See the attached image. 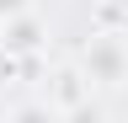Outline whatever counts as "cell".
Segmentation results:
<instances>
[{"instance_id": "1", "label": "cell", "mask_w": 128, "mask_h": 123, "mask_svg": "<svg viewBox=\"0 0 128 123\" xmlns=\"http://www.w3.org/2000/svg\"><path fill=\"white\" fill-rule=\"evenodd\" d=\"M80 70L91 75V86H123L128 80V43L118 32H96L80 54Z\"/></svg>"}, {"instance_id": "2", "label": "cell", "mask_w": 128, "mask_h": 123, "mask_svg": "<svg viewBox=\"0 0 128 123\" xmlns=\"http://www.w3.org/2000/svg\"><path fill=\"white\" fill-rule=\"evenodd\" d=\"M43 38H48V27L38 22V16H32V11H22V16H11L6 22V38H0V43H6V48H16V54H38L43 48Z\"/></svg>"}, {"instance_id": "3", "label": "cell", "mask_w": 128, "mask_h": 123, "mask_svg": "<svg viewBox=\"0 0 128 123\" xmlns=\"http://www.w3.org/2000/svg\"><path fill=\"white\" fill-rule=\"evenodd\" d=\"M16 75H22V54H16V48H6V43H0V86H11Z\"/></svg>"}, {"instance_id": "4", "label": "cell", "mask_w": 128, "mask_h": 123, "mask_svg": "<svg viewBox=\"0 0 128 123\" xmlns=\"http://www.w3.org/2000/svg\"><path fill=\"white\" fill-rule=\"evenodd\" d=\"M22 11H32V0H0V22H11V16H22Z\"/></svg>"}]
</instances>
